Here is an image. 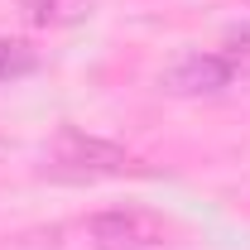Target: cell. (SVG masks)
I'll use <instances>...</instances> for the list:
<instances>
[{
    "label": "cell",
    "mask_w": 250,
    "mask_h": 250,
    "mask_svg": "<svg viewBox=\"0 0 250 250\" xmlns=\"http://www.w3.org/2000/svg\"><path fill=\"white\" fill-rule=\"evenodd\" d=\"M246 5H250V0H246Z\"/></svg>",
    "instance_id": "5b68a950"
},
{
    "label": "cell",
    "mask_w": 250,
    "mask_h": 250,
    "mask_svg": "<svg viewBox=\"0 0 250 250\" xmlns=\"http://www.w3.org/2000/svg\"><path fill=\"white\" fill-rule=\"evenodd\" d=\"M87 236L96 250H154L168 241V226L145 207H111L87 221Z\"/></svg>",
    "instance_id": "7a4b0ae2"
},
{
    "label": "cell",
    "mask_w": 250,
    "mask_h": 250,
    "mask_svg": "<svg viewBox=\"0 0 250 250\" xmlns=\"http://www.w3.org/2000/svg\"><path fill=\"white\" fill-rule=\"evenodd\" d=\"M231 82H236V62L226 53H183L159 77V87L168 96H217Z\"/></svg>",
    "instance_id": "3957f363"
},
{
    "label": "cell",
    "mask_w": 250,
    "mask_h": 250,
    "mask_svg": "<svg viewBox=\"0 0 250 250\" xmlns=\"http://www.w3.org/2000/svg\"><path fill=\"white\" fill-rule=\"evenodd\" d=\"M34 67H39V53H34L24 39H0V87L29 77Z\"/></svg>",
    "instance_id": "277c9868"
},
{
    "label": "cell",
    "mask_w": 250,
    "mask_h": 250,
    "mask_svg": "<svg viewBox=\"0 0 250 250\" xmlns=\"http://www.w3.org/2000/svg\"><path fill=\"white\" fill-rule=\"evenodd\" d=\"M43 164L53 178H116L130 168V154L111 140H96L87 130H58L43 149Z\"/></svg>",
    "instance_id": "6da1fadb"
}]
</instances>
